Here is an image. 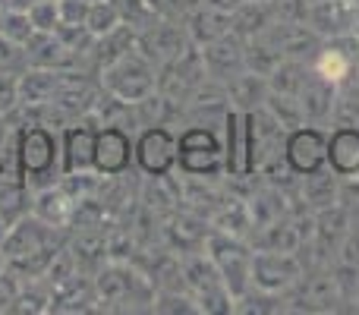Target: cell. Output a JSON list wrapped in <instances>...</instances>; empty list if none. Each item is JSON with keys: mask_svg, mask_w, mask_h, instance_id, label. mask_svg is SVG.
I'll return each instance as SVG.
<instances>
[{"mask_svg": "<svg viewBox=\"0 0 359 315\" xmlns=\"http://www.w3.org/2000/svg\"><path fill=\"white\" fill-rule=\"evenodd\" d=\"M177 167L189 180H217L224 170V139L215 126L196 123L177 136Z\"/></svg>", "mask_w": 359, "mask_h": 315, "instance_id": "6da1fadb", "label": "cell"}, {"mask_svg": "<svg viewBox=\"0 0 359 315\" xmlns=\"http://www.w3.org/2000/svg\"><path fill=\"white\" fill-rule=\"evenodd\" d=\"M101 86L114 98L126 101V105H139L142 98L158 92V67L139 48H133L101 69Z\"/></svg>", "mask_w": 359, "mask_h": 315, "instance_id": "7a4b0ae2", "label": "cell"}, {"mask_svg": "<svg viewBox=\"0 0 359 315\" xmlns=\"http://www.w3.org/2000/svg\"><path fill=\"white\" fill-rule=\"evenodd\" d=\"M205 253L217 265L221 281L230 290L233 303H240L252 290V243L246 236H230L211 227L208 240H205Z\"/></svg>", "mask_w": 359, "mask_h": 315, "instance_id": "3957f363", "label": "cell"}, {"mask_svg": "<svg viewBox=\"0 0 359 315\" xmlns=\"http://www.w3.org/2000/svg\"><path fill=\"white\" fill-rule=\"evenodd\" d=\"M287 312H331L344 303L331 265H309L303 278L284 293Z\"/></svg>", "mask_w": 359, "mask_h": 315, "instance_id": "277c9868", "label": "cell"}, {"mask_svg": "<svg viewBox=\"0 0 359 315\" xmlns=\"http://www.w3.org/2000/svg\"><path fill=\"white\" fill-rule=\"evenodd\" d=\"M205 79H208V69H205V57L198 44H189L180 57L158 67V92L168 101H174L177 107L186 105Z\"/></svg>", "mask_w": 359, "mask_h": 315, "instance_id": "5b68a950", "label": "cell"}, {"mask_svg": "<svg viewBox=\"0 0 359 315\" xmlns=\"http://www.w3.org/2000/svg\"><path fill=\"white\" fill-rule=\"evenodd\" d=\"M306 272L299 253H278V249H252V290L280 293L284 297Z\"/></svg>", "mask_w": 359, "mask_h": 315, "instance_id": "8992f818", "label": "cell"}, {"mask_svg": "<svg viewBox=\"0 0 359 315\" xmlns=\"http://www.w3.org/2000/svg\"><path fill=\"white\" fill-rule=\"evenodd\" d=\"M16 155H19V177L38 180L50 177L60 161V139L48 126H29L16 136Z\"/></svg>", "mask_w": 359, "mask_h": 315, "instance_id": "52a82bcc", "label": "cell"}, {"mask_svg": "<svg viewBox=\"0 0 359 315\" xmlns=\"http://www.w3.org/2000/svg\"><path fill=\"white\" fill-rule=\"evenodd\" d=\"M284 158L297 177L328 167V133L316 123H299L293 130H287Z\"/></svg>", "mask_w": 359, "mask_h": 315, "instance_id": "ba28073f", "label": "cell"}, {"mask_svg": "<svg viewBox=\"0 0 359 315\" xmlns=\"http://www.w3.org/2000/svg\"><path fill=\"white\" fill-rule=\"evenodd\" d=\"M136 167L145 177H164L177 167V133L164 123H151L136 139Z\"/></svg>", "mask_w": 359, "mask_h": 315, "instance_id": "9c48e42d", "label": "cell"}, {"mask_svg": "<svg viewBox=\"0 0 359 315\" xmlns=\"http://www.w3.org/2000/svg\"><path fill=\"white\" fill-rule=\"evenodd\" d=\"M246 114V136H249V161H252V173L259 170L265 161H271L278 152H284L287 126L268 111L265 105Z\"/></svg>", "mask_w": 359, "mask_h": 315, "instance_id": "30bf717a", "label": "cell"}, {"mask_svg": "<svg viewBox=\"0 0 359 315\" xmlns=\"http://www.w3.org/2000/svg\"><path fill=\"white\" fill-rule=\"evenodd\" d=\"M136 161V142L120 123H104L95 136V173L101 177H123Z\"/></svg>", "mask_w": 359, "mask_h": 315, "instance_id": "8fae6325", "label": "cell"}, {"mask_svg": "<svg viewBox=\"0 0 359 315\" xmlns=\"http://www.w3.org/2000/svg\"><path fill=\"white\" fill-rule=\"evenodd\" d=\"M189 35H186V25L177 19H155L149 29L136 32V48L149 57L155 67H164L174 57H180L189 48Z\"/></svg>", "mask_w": 359, "mask_h": 315, "instance_id": "7c38bea8", "label": "cell"}, {"mask_svg": "<svg viewBox=\"0 0 359 315\" xmlns=\"http://www.w3.org/2000/svg\"><path fill=\"white\" fill-rule=\"evenodd\" d=\"M306 22L325 38H347L359 25V0H312Z\"/></svg>", "mask_w": 359, "mask_h": 315, "instance_id": "4fadbf2b", "label": "cell"}, {"mask_svg": "<svg viewBox=\"0 0 359 315\" xmlns=\"http://www.w3.org/2000/svg\"><path fill=\"white\" fill-rule=\"evenodd\" d=\"M224 126V170L230 180H249L252 173V161H249V136H246V114L230 107L221 120Z\"/></svg>", "mask_w": 359, "mask_h": 315, "instance_id": "5bb4252c", "label": "cell"}, {"mask_svg": "<svg viewBox=\"0 0 359 315\" xmlns=\"http://www.w3.org/2000/svg\"><path fill=\"white\" fill-rule=\"evenodd\" d=\"M202 57H205V69H208L211 79L227 86L233 76H240L243 69H246V41H243L236 32H227V35H221L217 41L205 44Z\"/></svg>", "mask_w": 359, "mask_h": 315, "instance_id": "9a60e30c", "label": "cell"}, {"mask_svg": "<svg viewBox=\"0 0 359 315\" xmlns=\"http://www.w3.org/2000/svg\"><path fill=\"white\" fill-rule=\"evenodd\" d=\"M299 107H303V117L306 123H316L325 126L331 120V114L337 111V101H341V86L328 82L325 76H318L316 69L309 67L303 79V88H299Z\"/></svg>", "mask_w": 359, "mask_h": 315, "instance_id": "2e32d148", "label": "cell"}, {"mask_svg": "<svg viewBox=\"0 0 359 315\" xmlns=\"http://www.w3.org/2000/svg\"><path fill=\"white\" fill-rule=\"evenodd\" d=\"M312 69L318 76H325L328 82H334V86H347L359 69L356 51L350 44V38H331V41H325L322 51L316 54V60H312Z\"/></svg>", "mask_w": 359, "mask_h": 315, "instance_id": "e0dca14e", "label": "cell"}, {"mask_svg": "<svg viewBox=\"0 0 359 315\" xmlns=\"http://www.w3.org/2000/svg\"><path fill=\"white\" fill-rule=\"evenodd\" d=\"M151 278L136 274L130 265L111 262L107 268H101L98 274V297L101 303H133L139 290H151Z\"/></svg>", "mask_w": 359, "mask_h": 315, "instance_id": "ac0fdd59", "label": "cell"}, {"mask_svg": "<svg viewBox=\"0 0 359 315\" xmlns=\"http://www.w3.org/2000/svg\"><path fill=\"white\" fill-rule=\"evenodd\" d=\"M293 199H297V208L299 211H322L328 208V205L341 202V177H337L331 167H322V170L316 173H306V177H299V186L297 192H293Z\"/></svg>", "mask_w": 359, "mask_h": 315, "instance_id": "d6986e66", "label": "cell"}, {"mask_svg": "<svg viewBox=\"0 0 359 315\" xmlns=\"http://www.w3.org/2000/svg\"><path fill=\"white\" fill-rule=\"evenodd\" d=\"M328 167L341 180H359V123H341L328 133Z\"/></svg>", "mask_w": 359, "mask_h": 315, "instance_id": "ffe728a7", "label": "cell"}, {"mask_svg": "<svg viewBox=\"0 0 359 315\" xmlns=\"http://www.w3.org/2000/svg\"><path fill=\"white\" fill-rule=\"evenodd\" d=\"M183 25H186L189 41L198 44V48H205V44L217 41L221 35L233 32V29H230V13L215 10V6L202 4V0H196V4L189 6V13L183 16Z\"/></svg>", "mask_w": 359, "mask_h": 315, "instance_id": "44dd1931", "label": "cell"}, {"mask_svg": "<svg viewBox=\"0 0 359 315\" xmlns=\"http://www.w3.org/2000/svg\"><path fill=\"white\" fill-rule=\"evenodd\" d=\"M95 136H98V130L88 123L69 126V130L63 133V142H60L63 173L95 170Z\"/></svg>", "mask_w": 359, "mask_h": 315, "instance_id": "7402d4cb", "label": "cell"}, {"mask_svg": "<svg viewBox=\"0 0 359 315\" xmlns=\"http://www.w3.org/2000/svg\"><path fill=\"white\" fill-rule=\"evenodd\" d=\"M208 234H211V221L196 215V211H174V217L168 224V236L174 243V249H180V255L205 249Z\"/></svg>", "mask_w": 359, "mask_h": 315, "instance_id": "603a6c76", "label": "cell"}, {"mask_svg": "<svg viewBox=\"0 0 359 315\" xmlns=\"http://www.w3.org/2000/svg\"><path fill=\"white\" fill-rule=\"evenodd\" d=\"M249 243H252V249H278V253H299V246H303L293 215L252 227Z\"/></svg>", "mask_w": 359, "mask_h": 315, "instance_id": "cb8c5ba5", "label": "cell"}, {"mask_svg": "<svg viewBox=\"0 0 359 315\" xmlns=\"http://www.w3.org/2000/svg\"><path fill=\"white\" fill-rule=\"evenodd\" d=\"M22 51L32 67H44V69H63L73 60V51L60 41L57 32H35V35L22 44Z\"/></svg>", "mask_w": 359, "mask_h": 315, "instance_id": "d4e9b609", "label": "cell"}, {"mask_svg": "<svg viewBox=\"0 0 359 315\" xmlns=\"http://www.w3.org/2000/svg\"><path fill=\"white\" fill-rule=\"evenodd\" d=\"M268 92H271L268 76H259V73H252V69H243L240 76H233V79L227 82L230 107H236V111H255V107H262Z\"/></svg>", "mask_w": 359, "mask_h": 315, "instance_id": "484cf974", "label": "cell"}, {"mask_svg": "<svg viewBox=\"0 0 359 315\" xmlns=\"http://www.w3.org/2000/svg\"><path fill=\"white\" fill-rule=\"evenodd\" d=\"M211 227L230 236H246L252 234V211H249L246 196H224V202L217 205V211L208 217Z\"/></svg>", "mask_w": 359, "mask_h": 315, "instance_id": "4316f807", "label": "cell"}, {"mask_svg": "<svg viewBox=\"0 0 359 315\" xmlns=\"http://www.w3.org/2000/svg\"><path fill=\"white\" fill-rule=\"evenodd\" d=\"M271 25H274V16H271V10H268V0H243V4L230 13V29H233L243 41L265 35Z\"/></svg>", "mask_w": 359, "mask_h": 315, "instance_id": "83f0119b", "label": "cell"}, {"mask_svg": "<svg viewBox=\"0 0 359 315\" xmlns=\"http://www.w3.org/2000/svg\"><path fill=\"white\" fill-rule=\"evenodd\" d=\"M57 86H60V69H44L35 67L32 73L19 76L16 82V95L22 105H54L57 98Z\"/></svg>", "mask_w": 359, "mask_h": 315, "instance_id": "f1b7e54d", "label": "cell"}, {"mask_svg": "<svg viewBox=\"0 0 359 315\" xmlns=\"http://www.w3.org/2000/svg\"><path fill=\"white\" fill-rule=\"evenodd\" d=\"M76 211V199L67 196L63 189H44L35 199V217L44 221L48 227H63Z\"/></svg>", "mask_w": 359, "mask_h": 315, "instance_id": "f546056e", "label": "cell"}, {"mask_svg": "<svg viewBox=\"0 0 359 315\" xmlns=\"http://www.w3.org/2000/svg\"><path fill=\"white\" fill-rule=\"evenodd\" d=\"M280 60H284V54H280L278 41H274L268 32H265V35L249 38V41H246V69H252V73L271 76V69L278 67Z\"/></svg>", "mask_w": 359, "mask_h": 315, "instance_id": "4dcf8cb0", "label": "cell"}, {"mask_svg": "<svg viewBox=\"0 0 359 315\" xmlns=\"http://www.w3.org/2000/svg\"><path fill=\"white\" fill-rule=\"evenodd\" d=\"M309 67H312V63L290 60V57H284V60H280L278 67L271 69V76H268V86H271V92L299 95V88H303V79H306V73H309Z\"/></svg>", "mask_w": 359, "mask_h": 315, "instance_id": "1f68e13d", "label": "cell"}, {"mask_svg": "<svg viewBox=\"0 0 359 315\" xmlns=\"http://www.w3.org/2000/svg\"><path fill=\"white\" fill-rule=\"evenodd\" d=\"M25 211H29V196H25L22 180H13V183L0 186V217L6 224H16L25 217Z\"/></svg>", "mask_w": 359, "mask_h": 315, "instance_id": "d6a6232c", "label": "cell"}, {"mask_svg": "<svg viewBox=\"0 0 359 315\" xmlns=\"http://www.w3.org/2000/svg\"><path fill=\"white\" fill-rule=\"evenodd\" d=\"M120 22H123V19H120V10H117V4H114V0H95V4L88 6L86 25H88V32H92L95 38L114 32Z\"/></svg>", "mask_w": 359, "mask_h": 315, "instance_id": "836d02e7", "label": "cell"}, {"mask_svg": "<svg viewBox=\"0 0 359 315\" xmlns=\"http://www.w3.org/2000/svg\"><path fill=\"white\" fill-rule=\"evenodd\" d=\"M265 107L274 114V117L280 120V123L287 126V130H293V126L306 123L303 117V107H299V98L297 95H280V92H268L265 98Z\"/></svg>", "mask_w": 359, "mask_h": 315, "instance_id": "e575fe53", "label": "cell"}, {"mask_svg": "<svg viewBox=\"0 0 359 315\" xmlns=\"http://www.w3.org/2000/svg\"><path fill=\"white\" fill-rule=\"evenodd\" d=\"M0 35H4L6 41H13V44L22 48V44L35 35V25H32V19H29V10H6Z\"/></svg>", "mask_w": 359, "mask_h": 315, "instance_id": "d590c367", "label": "cell"}, {"mask_svg": "<svg viewBox=\"0 0 359 315\" xmlns=\"http://www.w3.org/2000/svg\"><path fill=\"white\" fill-rule=\"evenodd\" d=\"M120 10V19H123V25H130V29L142 32L149 29L151 22H155V13H151V6L145 4V0H114Z\"/></svg>", "mask_w": 359, "mask_h": 315, "instance_id": "8d00e7d4", "label": "cell"}, {"mask_svg": "<svg viewBox=\"0 0 359 315\" xmlns=\"http://www.w3.org/2000/svg\"><path fill=\"white\" fill-rule=\"evenodd\" d=\"M309 4L312 0H268V10H271L274 22L297 25L309 19Z\"/></svg>", "mask_w": 359, "mask_h": 315, "instance_id": "74e56055", "label": "cell"}, {"mask_svg": "<svg viewBox=\"0 0 359 315\" xmlns=\"http://www.w3.org/2000/svg\"><path fill=\"white\" fill-rule=\"evenodd\" d=\"M29 19L35 25V32H57L60 25V10H57V0H35L29 6Z\"/></svg>", "mask_w": 359, "mask_h": 315, "instance_id": "f35d334b", "label": "cell"}, {"mask_svg": "<svg viewBox=\"0 0 359 315\" xmlns=\"http://www.w3.org/2000/svg\"><path fill=\"white\" fill-rule=\"evenodd\" d=\"M145 4L151 6V13L158 19H177V22H183V16L189 13V6L196 0H145Z\"/></svg>", "mask_w": 359, "mask_h": 315, "instance_id": "ab89813d", "label": "cell"}, {"mask_svg": "<svg viewBox=\"0 0 359 315\" xmlns=\"http://www.w3.org/2000/svg\"><path fill=\"white\" fill-rule=\"evenodd\" d=\"M88 0H57V10H60V25H86L88 16Z\"/></svg>", "mask_w": 359, "mask_h": 315, "instance_id": "60d3db41", "label": "cell"}, {"mask_svg": "<svg viewBox=\"0 0 359 315\" xmlns=\"http://www.w3.org/2000/svg\"><path fill=\"white\" fill-rule=\"evenodd\" d=\"M337 262H347V265L359 268V230H350V234L344 236L341 249H337Z\"/></svg>", "mask_w": 359, "mask_h": 315, "instance_id": "b9f144b4", "label": "cell"}, {"mask_svg": "<svg viewBox=\"0 0 359 315\" xmlns=\"http://www.w3.org/2000/svg\"><path fill=\"white\" fill-rule=\"evenodd\" d=\"M202 4H208V6H215V10H224V13H233L236 6L243 4V0H202Z\"/></svg>", "mask_w": 359, "mask_h": 315, "instance_id": "7bdbcfd3", "label": "cell"}, {"mask_svg": "<svg viewBox=\"0 0 359 315\" xmlns=\"http://www.w3.org/2000/svg\"><path fill=\"white\" fill-rule=\"evenodd\" d=\"M6 227H10V224H6L4 217H0V243H4V236H6Z\"/></svg>", "mask_w": 359, "mask_h": 315, "instance_id": "ee69618b", "label": "cell"}, {"mask_svg": "<svg viewBox=\"0 0 359 315\" xmlns=\"http://www.w3.org/2000/svg\"><path fill=\"white\" fill-rule=\"evenodd\" d=\"M4 16H6V6L0 4V29H4Z\"/></svg>", "mask_w": 359, "mask_h": 315, "instance_id": "f6af8a7d", "label": "cell"}, {"mask_svg": "<svg viewBox=\"0 0 359 315\" xmlns=\"http://www.w3.org/2000/svg\"><path fill=\"white\" fill-rule=\"evenodd\" d=\"M88 4H95V0H88Z\"/></svg>", "mask_w": 359, "mask_h": 315, "instance_id": "bcb514c9", "label": "cell"}, {"mask_svg": "<svg viewBox=\"0 0 359 315\" xmlns=\"http://www.w3.org/2000/svg\"><path fill=\"white\" fill-rule=\"evenodd\" d=\"M356 303H359V297H356Z\"/></svg>", "mask_w": 359, "mask_h": 315, "instance_id": "7dc6e473", "label": "cell"}]
</instances>
